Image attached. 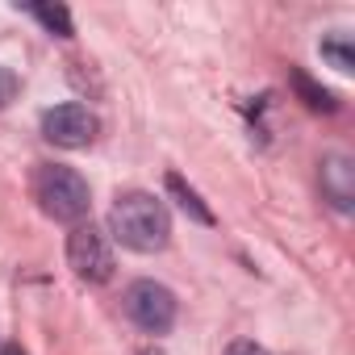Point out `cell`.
<instances>
[{
	"label": "cell",
	"mask_w": 355,
	"mask_h": 355,
	"mask_svg": "<svg viewBox=\"0 0 355 355\" xmlns=\"http://www.w3.org/2000/svg\"><path fill=\"white\" fill-rule=\"evenodd\" d=\"M109 230L130 251H163L171 239V214L155 193H121L109 209Z\"/></svg>",
	"instance_id": "6da1fadb"
},
{
	"label": "cell",
	"mask_w": 355,
	"mask_h": 355,
	"mask_svg": "<svg viewBox=\"0 0 355 355\" xmlns=\"http://www.w3.org/2000/svg\"><path fill=\"white\" fill-rule=\"evenodd\" d=\"M34 197H38V205H42L46 218L71 222V226L84 222L88 218V205H92L84 175L71 171V167H59V163L38 167V175H34Z\"/></svg>",
	"instance_id": "7a4b0ae2"
},
{
	"label": "cell",
	"mask_w": 355,
	"mask_h": 355,
	"mask_svg": "<svg viewBox=\"0 0 355 355\" xmlns=\"http://www.w3.org/2000/svg\"><path fill=\"white\" fill-rule=\"evenodd\" d=\"M175 309H180L175 305V293L159 280H134L125 288V313L146 334H167L175 326Z\"/></svg>",
	"instance_id": "3957f363"
},
{
	"label": "cell",
	"mask_w": 355,
	"mask_h": 355,
	"mask_svg": "<svg viewBox=\"0 0 355 355\" xmlns=\"http://www.w3.org/2000/svg\"><path fill=\"white\" fill-rule=\"evenodd\" d=\"M67 263L80 280L88 284H105L113 280V247L96 226H76L67 234Z\"/></svg>",
	"instance_id": "277c9868"
},
{
	"label": "cell",
	"mask_w": 355,
	"mask_h": 355,
	"mask_svg": "<svg viewBox=\"0 0 355 355\" xmlns=\"http://www.w3.org/2000/svg\"><path fill=\"white\" fill-rule=\"evenodd\" d=\"M96 130H101V121H96V113L88 109V105H55V109H46L42 113V134L55 142V146H67V150H80V146H88L92 138H96Z\"/></svg>",
	"instance_id": "5b68a950"
},
{
	"label": "cell",
	"mask_w": 355,
	"mask_h": 355,
	"mask_svg": "<svg viewBox=\"0 0 355 355\" xmlns=\"http://www.w3.org/2000/svg\"><path fill=\"white\" fill-rule=\"evenodd\" d=\"M322 193L338 214H351V205H355V167H351L347 155H330L322 163Z\"/></svg>",
	"instance_id": "8992f818"
},
{
	"label": "cell",
	"mask_w": 355,
	"mask_h": 355,
	"mask_svg": "<svg viewBox=\"0 0 355 355\" xmlns=\"http://www.w3.org/2000/svg\"><path fill=\"white\" fill-rule=\"evenodd\" d=\"M167 193H171L175 201H180V209H184L193 222H201V226H214V209H209V205L197 197V189H189V184L180 180V175H175V171L167 175Z\"/></svg>",
	"instance_id": "52a82bcc"
},
{
	"label": "cell",
	"mask_w": 355,
	"mask_h": 355,
	"mask_svg": "<svg viewBox=\"0 0 355 355\" xmlns=\"http://www.w3.org/2000/svg\"><path fill=\"white\" fill-rule=\"evenodd\" d=\"M293 88H297V96L309 105V109H318V113H334L338 109V101H334V92L330 88H322V84H313L301 67L293 71Z\"/></svg>",
	"instance_id": "ba28073f"
},
{
	"label": "cell",
	"mask_w": 355,
	"mask_h": 355,
	"mask_svg": "<svg viewBox=\"0 0 355 355\" xmlns=\"http://www.w3.org/2000/svg\"><path fill=\"white\" fill-rule=\"evenodd\" d=\"M322 59H326L334 71H351V67H355L351 38H347V34H330V38H322Z\"/></svg>",
	"instance_id": "9c48e42d"
},
{
	"label": "cell",
	"mask_w": 355,
	"mask_h": 355,
	"mask_svg": "<svg viewBox=\"0 0 355 355\" xmlns=\"http://www.w3.org/2000/svg\"><path fill=\"white\" fill-rule=\"evenodd\" d=\"M30 13L51 30V34H59V38H71L76 30H71V13L63 9V5H30Z\"/></svg>",
	"instance_id": "30bf717a"
},
{
	"label": "cell",
	"mask_w": 355,
	"mask_h": 355,
	"mask_svg": "<svg viewBox=\"0 0 355 355\" xmlns=\"http://www.w3.org/2000/svg\"><path fill=\"white\" fill-rule=\"evenodd\" d=\"M226 355H268V351H263L255 338H234V343L226 347Z\"/></svg>",
	"instance_id": "8fae6325"
},
{
	"label": "cell",
	"mask_w": 355,
	"mask_h": 355,
	"mask_svg": "<svg viewBox=\"0 0 355 355\" xmlns=\"http://www.w3.org/2000/svg\"><path fill=\"white\" fill-rule=\"evenodd\" d=\"M13 92H17V76H13L9 67H0V105H9Z\"/></svg>",
	"instance_id": "7c38bea8"
},
{
	"label": "cell",
	"mask_w": 355,
	"mask_h": 355,
	"mask_svg": "<svg viewBox=\"0 0 355 355\" xmlns=\"http://www.w3.org/2000/svg\"><path fill=\"white\" fill-rule=\"evenodd\" d=\"M0 355H26V351H21V347H17V343H9V347H5V351H0Z\"/></svg>",
	"instance_id": "4fadbf2b"
},
{
	"label": "cell",
	"mask_w": 355,
	"mask_h": 355,
	"mask_svg": "<svg viewBox=\"0 0 355 355\" xmlns=\"http://www.w3.org/2000/svg\"><path fill=\"white\" fill-rule=\"evenodd\" d=\"M138 355H163V351H159V347H142Z\"/></svg>",
	"instance_id": "5bb4252c"
}]
</instances>
